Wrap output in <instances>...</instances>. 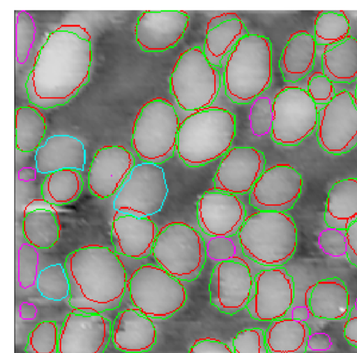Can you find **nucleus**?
I'll list each match as a JSON object with an SVG mask.
<instances>
[{
	"label": "nucleus",
	"instance_id": "19",
	"mask_svg": "<svg viewBox=\"0 0 357 353\" xmlns=\"http://www.w3.org/2000/svg\"><path fill=\"white\" fill-rule=\"evenodd\" d=\"M190 17L179 10H145L137 20L135 39L144 52H159L173 48L183 38Z\"/></svg>",
	"mask_w": 357,
	"mask_h": 353
},
{
	"label": "nucleus",
	"instance_id": "13",
	"mask_svg": "<svg viewBox=\"0 0 357 353\" xmlns=\"http://www.w3.org/2000/svg\"><path fill=\"white\" fill-rule=\"evenodd\" d=\"M294 296L293 277L284 267H271L255 275L246 308L252 319L272 322L284 317Z\"/></svg>",
	"mask_w": 357,
	"mask_h": 353
},
{
	"label": "nucleus",
	"instance_id": "10",
	"mask_svg": "<svg viewBox=\"0 0 357 353\" xmlns=\"http://www.w3.org/2000/svg\"><path fill=\"white\" fill-rule=\"evenodd\" d=\"M317 120V105L307 90L286 87L273 100L271 140L282 146H297L313 133Z\"/></svg>",
	"mask_w": 357,
	"mask_h": 353
},
{
	"label": "nucleus",
	"instance_id": "32",
	"mask_svg": "<svg viewBox=\"0 0 357 353\" xmlns=\"http://www.w3.org/2000/svg\"><path fill=\"white\" fill-rule=\"evenodd\" d=\"M47 130L44 116L36 106H21L15 112V144L21 152L36 151Z\"/></svg>",
	"mask_w": 357,
	"mask_h": 353
},
{
	"label": "nucleus",
	"instance_id": "22",
	"mask_svg": "<svg viewBox=\"0 0 357 353\" xmlns=\"http://www.w3.org/2000/svg\"><path fill=\"white\" fill-rule=\"evenodd\" d=\"M249 33L242 19L235 13H222L207 22L204 54L215 68L225 65L238 41Z\"/></svg>",
	"mask_w": 357,
	"mask_h": 353
},
{
	"label": "nucleus",
	"instance_id": "29",
	"mask_svg": "<svg viewBox=\"0 0 357 353\" xmlns=\"http://www.w3.org/2000/svg\"><path fill=\"white\" fill-rule=\"evenodd\" d=\"M311 329L306 322L283 317L272 321L265 331L269 353H305Z\"/></svg>",
	"mask_w": 357,
	"mask_h": 353
},
{
	"label": "nucleus",
	"instance_id": "12",
	"mask_svg": "<svg viewBox=\"0 0 357 353\" xmlns=\"http://www.w3.org/2000/svg\"><path fill=\"white\" fill-rule=\"evenodd\" d=\"M317 140L324 151L336 156L357 146V102L350 92L337 93L318 111Z\"/></svg>",
	"mask_w": 357,
	"mask_h": 353
},
{
	"label": "nucleus",
	"instance_id": "8",
	"mask_svg": "<svg viewBox=\"0 0 357 353\" xmlns=\"http://www.w3.org/2000/svg\"><path fill=\"white\" fill-rule=\"evenodd\" d=\"M151 255L158 266L181 281L198 278L206 260L202 236L181 222L169 223L158 231Z\"/></svg>",
	"mask_w": 357,
	"mask_h": 353
},
{
	"label": "nucleus",
	"instance_id": "47",
	"mask_svg": "<svg viewBox=\"0 0 357 353\" xmlns=\"http://www.w3.org/2000/svg\"><path fill=\"white\" fill-rule=\"evenodd\" d=\"M37 308L33 303H22L19 308V315L24 320H31L36 316Z\"/></svg>",
	"mask_w": 357,
	"mask_h": 353
},
{
	"label": "nucleus",
	"instance_id": "7",
	"mask_svg": "<svg viewBox=\"0 0 357 353\" xmlns=\"http://www.w3.org/2000/svg\"><path fill=\"white\" fill-rule=\"evenodd\" d=\"M221 74L210 63L198 46L188 48L178 57L169 77V91L185 111L211 107L221 88Z\"/></svg>",
	"mask_w": 357,
	"mask_h": 353
},
{
	"label": "nucleus",
	"instance_id": "25",
	"mask_svg": "<svg viewBox=\"0 0 357 353\" xmlns=\"http://www.w3.org/2000/svg\"><path fill=\"white\" fill-rule=\"evenodd\" d=\"M305 306L317 318L327 320L345 318L351 309L345 283L338 277L317 281L306 292Z\"/></svg>",
	"mask_w": 357,
	"mask_h": 353
},
{
	"label": "nucleus",
	"instance_id": "34",
	"mask_svg": "<svg viewBox=\"0 0 357 353\" xmlns=\"http://www.w3.org/2000/svg\"><path fill=\"white\" fill-rule=\"evenodd\" d=\"M36 286L40 295L48 300L59 301L70 296L69 279L65 266L59 263L39 271Z\"/></svg>",
	"mask_w": 357,
	"mask_h": 353
},
{
	"label": "nucleus",
	"instance_id": "31",
	"mask_svg": "<svg viewBox=\"0 0 357 353\" xmlns=\"http://www.w3.org/2000/svg\"><path fill=\"white\" fill-rule=\"evenodd\" d=\"M83 188L79 171L61 170L46 175L40 187L42 199L52 206H63L76 201Z\"/></svg>",
	"mask_w": 357,
	"mask_h": 353
},
{
	"label": "nucleus",
	"instance_id": "28",
	"mask_svg": "<svg viewBox=\"0 0 357 353\" xmlns=\"http://www.w3.org/2000/svg\"><path fill=\"white\" fill-rule=\"evenodd\" d=\"M47 203L45 206L24 211L23 235L27 243L38 249H48L54 246L60 238L61 224L59 215Z\"/></svg>",
	"mask_w": 357,
	"mask_h": 353
},
{
	"label": "nucleus",
	"instance_id": "42",
	"mask_svg": "<svg viewBox=\"0 0 357 353\" xmlns=\"http://www.w3.org/2000/svg\"><path fill=\"white\" fill-rule=\"evenodd\" d=\"M205 247L206 257L213 261L234 260L236 255V246L231 237L210 236Z\"/></svg>",
	"mask_w": 357,
	"mask_h": 353
},
{
	"label": "nucleus",
	"instance_id": "46",
	"mask_svg": "<svg viewBox=\"0 0 357 353\" xmlns=\"http://www.w3.org/2000/svg\"><path fill=\"white\" fill-rule=\"evenodd\" d=\"M347 258L357 268V220L346 230Z\"/></svg>",
	"mask_w": 357,
	"mask_h": 353
},
{
	"label": "nucleus",
	"instance_id": "15",
	"mask_svg": "<svg viewBox=\"0 0 357 353\" xmlns=\"http://www.w3.org/2000/svg\"><path fill=\"white\" fill-rule=\"evenodd\" d=\"M252 286L253 279L247 264L235 260L218 262L208 284L211 303L221 313H236L246 308Z\"/></svg>",
	"mask_w": 357,
	"mask_h": 353
},
{
	"label": "nucleus",
	"instance_id": "39",
	"mask_svg": "<svg viewBox=\"0 0 357 353\" xmlns=\"http://www.w3.org/2000/svg\"><path fill=\"white\" fill-rule=\"evenodd\" d=\"M234 353H269L265 339V331L261 328L245 329L238 332L232 340Z\"/></svg>",
	"mask_w": 357,
	"mask_h": 353
},
{
	"label": "nucleus",
	"instance_id": "6",
	"mask_svg": "<svg viewBox=\"0 0 357 353\" xmlns=\"http://www.w3.org/2000/svg\"><path fill=\"white\" fill-rule=\"evenodd\" d=\"M180 123L168 100L155 98L146 102L138 112L132 130L131 146L138 157L157 165L170 159L176 151Z\"/></svg>",
	"mask_w": 357,
	"mask_h": 353
},
{
	"label": "nucleus",
	"instance_id": "20",
	"mask_svg": "<svg viewBox=\"0 0 357 353\" xmlns=\"http://www.w3.org/2000/svg\"><path fill=\"white\" fill-rule=\"evenodd\" d=\"M135 165L133 154L123 146L100 148L88 170L89 191L100 199L116 194Z\"/></svg>",
	"mask_w": 357,
	"mask_h": 353
},
{
	"label": "nucleus",
	"instance_id": "44",
	"mask_svg": "<svg viewBox=\"0 0 357 353\" xmlns=\"http://www.w3.org/2000/svg\"><path fill=\"white\" fill-rule=\"evenodd\" d=\"M343 335L349 345L357 348V299L343 326Z\"/></svg>",
	"mask_w": 357,
	"mask_h": 353
},
{
	"label": "nucleus",
	"instance_id": "4",
	"mask_svg": "<svg viewBox=\"0 0 357 353\" xmlns=\"http://www.w3.org/2000/svg\"><path fill=\"white\" fill-rule=\"evenodd\" d=\"M226 96L238 105L252 103L272 82V44L263 35L248 33L229 55L223 72Z\"/></svg>",
	"mask_w": 357,
	"mask_h": 353
},
{
	"label": "nucleus",
	"instance_id": "33",
	"mask_svg": "<svg viewBox=\"0 0 357 353\" xmlns=\"http://www.w3.org/2000/svg\"><path fill=\"white\" fill-rule=\"evenodd\" d=\"M349 31V22L344 14L328 11L317 17L313 37L317 45L334 46L348 38Z\"/></svg>",
	"mask_w": 357,
	"mask_h": 353
},
{
	"label": "nucleus",
	"instance_id": "16",
	"mask_svg": "<svg viewBox=\"0 0 357 353\" xmlns=\"http://www.w3.org/2000/svg\"><path fill=\"white\" fill-rule=\"evenodd\" d=\"M74 310L59 330V353H103L112 338L111 322L101 314Z\"/></svg>",
	"mask_w": 357,
	"mask_h": 353
},
{
	"label": "nucleus",
	"instance_id": "1",
	"mask_svg": "<svg viewBox=\"0 0 357 353\" xmlns=\"http://www.w3.org/2000/svg\"><path fill=\"white\" fill-rule=\"evenodd\" d=\"M91 62V40L61 25L37 53L25 82L29 101L45 110L66 105L89 82Z\"/></svg>",
	"mask_w": 357,
	"mask_h": 353
},
{
	"label": "nucleus",
	"instance_id": "18",
	"mask_svg": "<svg viewBox=\"0 0 357 353\" xmlns=\"http://www.w3.org/2000/svg\"><path fill=\"white\" fill-rule=\"evenodd\" d=\"M247 213L235 195L207 190L197 203V219L202 231L209 236L231 237L243 225Z\"/></svg>",
	"mask_w": 357,
	"mask_h": 353
},
{
	"label": "nucleus",
	"instance_id": "40",
	"mask_svg": "<svg viewBox=\"0 0 357 353\" xmlns=\"http://www.w3.org/2000/svg\"><path fill=\"white\" fill-rule=\"evenodd\" d=\"M317 241L320 250L328 256L341 257L347 255L345 230L327 227L319 232Z\"/></svg>",
	"mask_w": 357,
	"mask_h": 353
},
{
	"label": "nucleus",
	"instance_id": "36",
	"mask_svg": "<svg viewBox=\"0 0 357 353\" xmlns=\"http://www.w3.org/2000/svg\"><path fill=\"white\" fill-rule=\"evenodd\" d=\"M59 331L53 320L42 321L30 331L26 353H59Z\"/></svg>",
	"mask_w": 357,
	"mask_h": 353
},
{
	"label": "nucleus",
	"instance_id": "48",
	"mask_svg": "<svg viewBox=\"0 0 357 353\" xmlns=\"http://www.w3.org/2000/svg\"><path fill=\"white\" fill-rule=\"evenodd\" d=\"M37 170L31 167H23L17 172V179L24 182L35 181L36 179Z\"/></svg>",
	"mask_w": 357,
	"mask_h": 353
},
{
	"label": "nucleus",
	"instance_id": "2",
	"mask_svg": "<svg viewBox=\"0 0 357 353\" xmlns=\"http://www.w3.org/2000/svg\"><path fill=\"white\" fill-rule=\"evenodd\" d=\"M64 266L70 285L71 308L100 314L120 306L128 285L127 273L115 251L100 245L82 246L68 254Z\"/></svg>",
	"mask_w": 357,
	"mask_h": 353
},
{
	"label": "nucleus",
	"instance_id": "23",
	"mask_svg": "<svg viewBox=\"0 0 357 353\" xmlns=\"http://www.w3.org/2000/svg\"><path fill=\"white\" fill-rule=\"evenodd\" d=\"M35 168L48 174L61 170H84L86 151L83 142L69 135H54L47 138L35 153Z\"/></svg>",
	"mask_w": 357,
	"mask_h": 353
},
{
	"label": "nucleus",
	"instance_id": "38",
	"mask_svg": "<svg viewBox=\"0 0 357 353\" xmlns=\"http://www.w3.org/2000/svg\"><path fill=\"white\" fill-rule=\"evenodd\" d=\"M250 128L257 137L271 134L273 123V101L266 96L255 98L248 115Z\"/></svg>",
	"mask_w": 357,
	"mask_h": 353
},
{
	"label": "nucleus",
	"instance_id": "9",
	"mask_svg": "<svg viewBox=\"0 0 357 353\" xmlns=\"http://www.w3.org/2000/svg\"><path fill=\"white\" fill-rule=\"evenodd\" d=\"M129 297L141 313L151 319L165 320L179 310L187 301L181 281L152 264L134 271L128 283Z\"/></svg>",
	"mask_w": 357,
	"mask_h": 353
},
{
	"label": "nucleus",
	"instance_id": "41",
	"mask_svg": "<svg viewBox=\"0 0 357 353\" xmlns=\"http://www.w3.org/2000/svg\"><path fill=\"white\" fill-rule=\"evenodd\" d=\"M307 92L316 105H326L335 96L333 83L323 73H315L308 80Z\"/></svg>",
	"mask_w": 357,
	"mask_h": 353
},
{
	"label": "nucleus",
	"instance_id": "49",
	"mask_svg": "<svg viewBox=\"0 0 357 353\" xmlns=\"http://www.w3.org/2000/svg\"><path fill=\"white\" fill-rule=\"evenodd\" d=\"M310 314V313L306 306H298L294 308L290 317L307 322Z\"/></svg>",
	"mask_w": 357,
	"mask_h": 353
},
{
	"label": "nucleus",
	"instance_id": "51",
	"mask_svg": "<svg viewBox=\"0 0 357 353\" xmlns=\"http://www.w3.org/2000/svg\"><path fill=\"white\" fill-rule=\"evenodd\" d=\"M316 353H321V352H316Z\"/></svg>",
	"mask_w": 357,
	"mask_h": 353
},
{
	"label": "nucleus",
	"instance_id": "50",
	"mask_svg": "<svg viewBox=\"0 0 357 353\" xmlns=\"http://www.w3.org/2000/svg\"><path fill=\"white\" fill-rule=\"evenodd\" d=\"M355 98L357 102V83H356V89H355Z\"/></svg>",
	"mask_w": 357,
	"mask_h": 353
},
{
	"label": "nucleus",
	"instance_id": "27",
	"mask_svg": "<svg viewBox=\"0 0 357 353\" xmlns=\"http://www.w3.org/2000/svg\"><path fill=\"white\" fill-rule=\"evenodd\" d=\"M327 227L347 230L357 220V179L336 181L330 188L324 214Z\"/></svg>",
	"mask_w": 357,
	"mask_h": 353
},
{
	"label": "nucleus",
	"instance_id": "30",
	"mask_svg": "<svg viewBox=\"0 0 357 353\" xmlns=\"http://www.w3.org/2000/svg\"><path fill=\"white\" fill-rule=\"evenodd\" d=\"M322 73L333 83L357 80V38L349 36L321 55Z\"/></svg>",
	"mask_w": 357,
	"mask_h": 353
},
{
	"label": "nucleus",
	"instance_id": "24",
	"mask_svg": "<svg viewBox=\"0 0 357 353\" xmlns=\"http://www.w3.org/2000/svg\"><path fill=\"white\" fill-rule=\"evenodd\" d=\"M156 329L151 319L136 308L119 312L112 325L114 347L127 353L151 350L156 343Z\"/></svg>",
	"mask_w": 357,
	"mask_h": 353
},
{
	"label": "nucleus",
	"instance_id": "14",
	"mask_svg": "<svg viewBox=\"0 0 357 353\" xmlns=\"http://www.w3.org/2000/svg\"><path fill=\"white\" fill-rule=\"evenodd\" d=\"M301 174L289 164H277L263 172L249 193L250 204L259 211L287 212L298 200Z\"/></svg>",
	"mask_w": 357,
	"mask_h": 353
},
{
	"label": "nucleus",
	"instance_id": "43",
	"mask_svg": "<svg viewBox=\"0 0 357 353\" xmlns=\"http://www.w3.org/2000/svg\"><path fill=\"white\" fill-rule=\"evenodd\" d=\"M188 353H234L231 348L220 340L204 338L196 340Z\"/></svg>",
	"mask_w": 357,
	"mask_h": 353
},
{
	"label": "nucleus",
	"instance_id": "21",
	"mask_svg": "<svg viewBox=\"0 0 357 353\" xmlns=\"http://www.w3.org/2000/svg\"><path fill=\"white\" fill-rule=\"evenodd\" d=\"M158 231L149 217L119 213L112 223L111 241L118 255L143 259L151 255Z\"/></svg>",
	"mask_w": 357,
	"mask_h": 353
},
{
	"label": "nucleus",
	"instance_id": "3",
	"mask_svg": "<svg viewBox=\"0 0 357 353\" xmlns=\"http://www.w3.org/2000/svg\"><path fill=\"white\" fill-rule=\"evenodd\" d=\"M235 135V115L211 106L193 112L180 123L176 151L186 166L199 167L225 156Z\"/></svg>",
	"mask_w": 357,
	"mask_h": 353
},
{
	"label": "nucleus",
	"instance_id": "37",
	"mask_svg": "<svg viewBox=\"0 0 357 353\" xmlns=\"http://www.w3.org/2000/svg\"><path fill=\"white\" fill-rule=\"evenodd\" d=\"M37 249L29 243H24L17 250L16 280L22 289L26 290L36 285L39 273Z\"/></svg>",
	"mask_w": 357,
	"mask_h": 353
},
{
	"label": "nucleus",
	"instance_id": "45",
	"mask_svg": "<svg viewBox=\"0 0 357 353\" xmlns=\"http://www.w3.org/2000/svg\"><path fill=\"white\" fill-rule=\"evenodd\" d=\"M333 343L331 336L324 332H316L310 335L306 350L314 352H321L329 350Z\"/></svg>",
	"mask_w": 357,
	"mask_h": 353
},
{
	"label": "nucleus",
	"instance_id": "35",
	"mask_svg": "<svg viewBox=\"0 0 357 353\" xmlns=\"http://www.w3.org/2000/svg\"><path fill=\"white\" fill-rule=\"evenodd\" d=\"M36 27L31 15L24 10L15 12V57L23 65L27 61L36 40Z\"/></svg>",
	"mask_w": 357,
	"mask_h": 353
},
{
	"label": "nucleus",
	"instance_id": "5",
	"mask_svg": "<svg viewBox=\"0 0 357 353\" xmlns=\"http://www.w3.org/2000/svg\"><path fill=\"white\" fill-rule=\"evenodd\" d=\"M238 237L244 256L259 264L278 267L294 255L298 232L286 212L258 211L246 217Z\"/></svg>",
	"mask_w": 357,
	"mask_h": 353
},
{
	"label": "nucleus",
	"instance_id": "26",
	"mask_svg": "<svg viewBox=\"0 0 357 353\" xmlns=\"http://www.w3.org/2000/svg\"><path fill=\"white\" fill-rule=\"evenodd\" d=\"M317 44L313 35L306 31L291 34L279 59V68L284 81L296 82L314 68Z\"/></svg>",
	"mask_w": 357,
	"mask_h": 353
},
{
	"label": "nucleus",
	"instance_id": "17",
	"mask_svg": "<svg viewBox=\"0 0 357 353\" xmlns=\"http://www.w3.org/2000/svg\"><path fill=\"white\" fill-rule=\"evenodd\" d=\"M266 158L252 147H235L224 156L213 179L214 189L233 195L250 193L265 170Z\"/></svg>",
	"mask_w": 357,
	"mask_h": 353
},
{
	"label": "nucleus",
	"instance_id": "11",
	"mask_svg": "<svg viewBox=\"0 0 357 353\" xmlns=\"http://www.w3.org/2000/svg\"><path fill=\"white\" fill-rule=\"evenodd\" d=\"M167 194L163 169L142 162L135 165L116 194L113 208L119 213L149 217L161 211Z\"/></svg>",
	"mask_w": 357,
	"mask_h": 353
}]
</instances>
